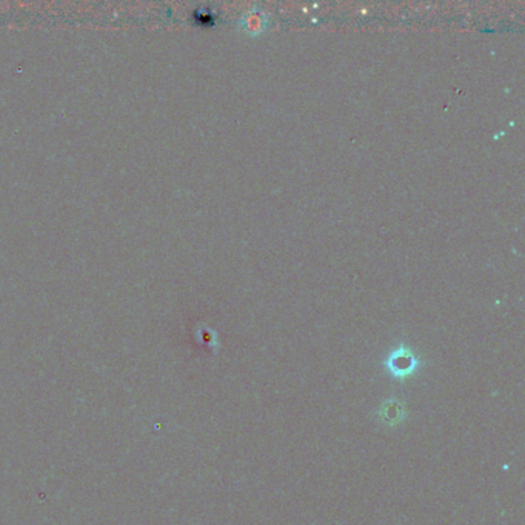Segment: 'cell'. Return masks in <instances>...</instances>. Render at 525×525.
<instances>
[{
	"mask_svg": "<svg viewBox=\"0 0 525 525\" xmlns=\"http://www.w3.org/2000/svg\"><path fill=\"white\" fill-rule=\"evenodd\" d=\"M382 366H384L391 379L402 382L413 378L422 368L424 362L412 346L399 342L395 349H391L387 353L384 361H382Z\"/></svg>",
	"mask_w": 525,
	"mask_h": 525,
	"instance_id": "6da1fadb",
	"label": "cell"
},
{
	"mask_svg": "<svg viewBox=\"0 0 525 525\" xmlns=\"http://www.w3.org/2000/svg\"><path fill=\"white\" fill-rule=\"evenodd\" d=\"M379 413H380L382 421L390 425H397L400 421H404V416H405L402 405L395 402L393 399L387 400V402L382 405Z\"/></svg>",
	"mask_w": 525,
	"mask_h": 525,
	"instance_id": "7a4b0ae2",
	"label": "cell"
}]
</instances>
